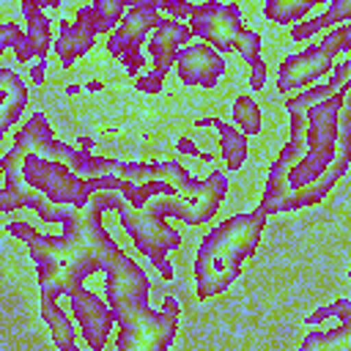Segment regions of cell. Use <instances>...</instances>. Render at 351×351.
Here are the masks:
<instances>
[{
  "label": "cell",
  "mask_w": 351,
  "mask_h": 351,
  "mask_svg": "<svg viewBox=\"0 0 351 351\" xmlns=\"http://www.w3.org/2000/svg\"><path fill=\"white\" fill-rule=\"evenodd\" d=\"M351 60H340L329 82L285 101L291 137L269 167L261 214L296 211L321 203L351 159Z\"/></svg>",
  "instance_id": "1"
},
{
  "label": "cell",
  "mask_w": 351,
  "mask_h": 351,
  "mask_svg": "<svg viewBox=\"0 0 351 351\" xmlns=\"http://www.w3.org/2000/svg\"><path fill=\"white\" fill-rule=\"evenodd\" d=\"M115 159L80 154L74 145L58 143L41 112L30 115L0 159L5 189L44 222H66L71 211L85 206L115 208Z\"/></svg>",
  "instance_id": "2"
},
{
  "label": "cell",
  "mask_w": 351,
  "mask_h": 351,
  "mask_svg": "<svg viewBox=\"0 0 351 351\" xmlns=\"http://www.w3.org/2000/svg\"><path fill=\"white\" fill-rule=\"evenodd\" d=\"M112 195L115 211H148L156 217H178L186 225H203L222 206L228 195V176L214 167L203 181H197L181 162H118Z\"/></svg>",
  "instance_id": "3"
},
{
  "label": "cell",
  "mask_w": 351,
  "mask_h": 351,
  "mask_svg": "<svg viewBox=\"0 0 351 351\" xmlns=\"http://www.w3.org/2000/svg\"><path fill=\"white\" fill-rule=\"evenodd\" d=\"M101 214L99 206H85L66 217L60 236H47L41 230L27 236L38 277V299L58 302L63 293L82 288L90 274L110 269L121 255L115 239L101 225Z\"/></svg>",
  "instance_id": "4"
},
{
  "label": "cell",
  "mask_w": 351,
  "mask_h": 351,
  "mask_svg": "<svg viewBox=\"0 0 351 351\" xmlns=\"http://www.w3.org/2000/svg\"><path fill=\"white\" fill-rule=\"evenodd\" d=\"M263 228H266V214L255 208L247 214L228 217L203 236L200 250L195 255L197 299H211L230 288V282L241 271V263L258 252Z\"/></svg>",
  "instance_id": "5"
},
{
  "label": "cell",
  "mask_w": 351,
  "mask_h": 351,
  "mask_svg": "<svg viewBox=\"0 0 351 351\" xmlns=\"http://www.w3.org/2000/svg\"><path fill=\"white\" fill-rule=\"evenodd\" d=\"M118 219H121V228L126 230V236L132 239L134 250L140 255H145L159 269V277L173 280L176 271L167 261V252L181 247V233L176 228H170L165 222V217H156V214H148V211L118 208Z\"/></svg>",
  "instance_id": "6"
},
{
  "label": "cell",
  "mask_w": 351,
  "mask_h": 351,
  "mask_svg": "<svg viewBox=\"0 0 351 351\" xmlns=\"http://www.w3.org/2000/svg\"><path fill=\"white\" fill-rule=\"evenodd\" d=\"M115 321L121 326L115 337L118 351H167L178 329L176 318H170L162 310L154 313L151 307L123 313Z\"/></svg>",
  "instance_id": "7"
},
{
  "label": "cell",
  "mask_w": 351,
  "mask_h": 351,
  "mask_svg": "<svg viewBox=\"0 0 351 351\" xmlns=\"http://www.w3.org/2000/svg\"><path fill=\"white\" fill-rule=\"evenodd\" d=\"M104 293H107V307L112 313V321L123 313L132 310H143L148 307V296H151V282L148 274L140 269L137 261H132V255H118L104 277Z\"/></svg>",
  "instance_id": "8"
},
{
  "label": "cell",
  "mask_w": 351,
  "mask_h": 351,
  "mask_svg": "<svg viewBox=\"0 0 351 351\" xmlns=\"http://www.w3.org/2000/svg\"><path fill=\"white\" fill-rule=\"evenodd\" d=\"M189 30L192 36H200L208 41L211 49H217L219 55L233 49V41H236V33L244 27L241 25V8L236 3L230 5H219L214 0L203 3L195 8V16L189 19Z\"/></svg>",
  "instance_id": "9"
},
{
  "label": "cell",
  "mask_w": 351,
  "mask_h": 351,
  "mask_svg": "<svg viewBox=\"0 0 351 351\" xmlns=\"http://www.w3.org/2000/svg\"><path fill=\"white\" fill-rule=\"evenodd\" d=\"M69 302H71V315L77 321V329H80L85 346L90 351H101L107 346L110 326H112V313H110L107 302L88 288L71 291Z\"/></svg>",
  "instance_id": "10"
},
{
  "label": "cell",
  "mask_w": 351,
  "mask_h": 351,
  "mask_svg": "<svg viewBox=\"0 0 351 351\" xmlns=\"http://www.w3.org/2000/svg\"><path fill=\"white\" fill-rule=\"evenodd\" d=\"M332 66H335L332 55L326 49H321L318 44L307 47L304 52L288 55L277 69V90L285 93V90H293V88H304V85L321 80L324 74H329Z\"/></svg>",
  "instance_id": "11"
},
{
  "label": "cell",
  "mask_w": 351,
  "mask_h": 351,
  "mask_svg": "<svg viewBox=\"0 0 351 351\" xmlns=\"http://www.w3.org/2000/svg\"><path fill=\"white\" fill-rule=\"evenodd\" d=\"M176 74L184 85L211 88L225 74V58L208 44H189L176 58Z\"/></svg>",
  "instance_id": "12"
},
{
  "label": "cell",
  "mask_w": 351,
  "mask_h": 351,
  "mask_svg": "<svg viewBox=\"0 0 351 351\" xmlns=\"http://www.w3.org/2000/svg\"><path fill=\"white\" fill-rule=\"evenodd\" d=\"M192 38V30L189 25H184L181 19H159V25L154 27V36L145 41V49L154 60V71L167 77V71L176 66V58H178V47L181 44H189Z\"/></svg>",
  "instance_id": "13"
},
{
  "label": "cell",
  "mask_w": 351,
  "mask_h": 351,
  "mask_svg": "<svg viewBox=\"0 0 351 351\" xmlns=\"http://www.w3.org/2000/svg\"><path fill=\"white\" fill-rule=\"evenodd\" d=\"M27 107V85L11 69H0V140L22 118Z\"/></svg>",
  "instance_id": "14"
},
{
  "label": "cell",
  "mask_w": 351,
  "mask_h": 351,
  "mask_svg": "<svg viewBox=\"0 0 351 351\" xmlns=\"http://www.w3.org/2000/svg\"><path fill=\"white\" fill-rule=\"evenodd\" d=\"M58 25H60V33H58V38H52V49L58 55V63L63 69H71L74 60H80L82 55L90 52L96 36L69 19H58Z\"/></svg>",
  "instance_id": "15"
},
{
  "label": "cell",
  "mask_w": 351,
  "mask_h": 351,
  "mask_svg": "<svg viewBox=\"0 0 351 351\" xmlns=\"http://www.w3.org/2000/svg\"><path fill=\"white\" fill-rule=\"evenodd\" d=\"M159 11H156V0H134V3H129V8H126V14H123V19H121V27H118V33L126 38V41H132V44H145V36L159 25Z\"/></svg>",
  "instance_id": "16"
},
{
  "label": "cell",
  "mask_w": 351,
  "mask_h": 351,
  "mask_svg": "<svg viewBox=\"0 0 351 351\" xmlns=\"http://www.w3.org/2000/svg\"><path fill=\"white\" fill-rule=\"evenodd\" d=\"M44 8H47V0H38V3L25 0L22 3V16L27 22V41L38 60H47V52L52 47V19L44 14Z\"/></svg>",
  "instance_id": "17"
},
{
  "label": "cell",
  "mask_w": 351,
  "mask_h": 351,
  "mask_svg": "<svg viewBox=\"0 0 351 351\" xmlns=\"http://www.w3.org/2000/svg\"><path fill=\"white\" fill-rule=\"evenodd\" d=\"M38 310H41V318L47 321V326H49V335H52V343L58 346V351H80L74 326H71L69 315L58 307V302L38 299Z\"/></svg>",
  "instance_id": "18"
},
{
  "label": "cell",
  "mask_w": 351,
  "mask_h": 351,
  "mask_svg": "<svg viewBox=\"0 0 351 351\" xmlns=\"http://www.w3.org/2000/svg\"><path fill=\"white\" fill-rule=\"evenodd\" d=\"M348 16H351V0H335L324 14L310 16L307 22H299V25L291 30V38H293V41H304V38H310L313 33H318V30H324V27H332L335 22H346Z\"/></svg>",
  "instance_id": "19"
},
{
  "label": "cell",
  "mask_w": 351,
  "mask_h": 351,
  "mask_svg": "<svg viewBox=\"0 0 351 351\" xmlns=\"http://www.w3.org/2000/svg\"><path fill=\"white\" fill-rule=\"evenodd\" d=\"M299 351H351V318L340 321L332 332H310Z\"/></svg>",
  "instance_id": "20"
},
{
  "label": "cell",
  "mask_w": 351,
  "mask_h": 351,
  "mask_svg": "<svg viewBox=\"0 0 351 351\" xmlns=\"http://www.w3.org/2000/svg\"><path fill=\"white\" fill-rule=\"evenodd\" d=\"M214 129L219 132L222 159H225L228 170H241V165L247 162V154H250V148H247V137H244L233 123H225V121H219Z\"/></svg>",
  "instance_id": "21"
},
{
  "label": "cell",
  "mask_w": 351,
  "mask_h": 351,
  "mask_svg": "<svg viewBox=\"0 0 351 351\" xmlns=\"http://www.w3.org/2000/svg\"><path fill=\"white\" fill-rule=\"evenodd\" d=\"M321 0H269L263 3V16L277 25H291L307 16L310 8H315Z\"/></svg>",
  "instance_id": "22"
},
{
  "label": "cell",
  "mask_w": 351,
  "mask_h": 351,
  "mask_svg": "<svg viewBox=\"0 0 351 351\" xmlns=\"http://www.w3.org/2000/svg\"><path fill=\"white\" fill-rule=\"evenodd\" d=\"M261 107L258 101L250 96V93H241L236 101H233V126L247 137V134H258L261 132Z\"/></svg>",
  "instance_id": "23"
},
{
  "label": "cell",
  "mask_w": 351,
  "mask_h": 351,
  "mask_svg": "<svg viewBox=\"0 0 351 351\" xmlns=\"http://www.w3.org/2000/svg\"><path fill=\"white\" fill-rule=\"evenodd\" d=\"M74 22H77L80 27L90 30L93 36H96V33H110V30H112V27L107 25V19H104L93 5H80L77 14H74Z\"/></svg>",
  "instance_id": "24"
},
{
  "label": "cell",
  "mask_w": 351,
  "mask_h": 351,
  "mask_svg": "<svg viewBox=\"0 0 351 351\" xmlns=\"http://www.w3.org/2000/svg\"><path fill=\"white\" fill-rule=\"evenodd\" d=\"M233 49L250 63L252 58H258V49H261V33H258V30H250V27H241V30L236 33Z\"/></svg>",
  "instance_id": "25"
},
{
  "label": "cell",
  "mask_w": 351,
  "mask_h": 351,
  "mask_svg": "<svg viewBox=\"0 0 351 351\" xmlns=\"http://www.w3.org/2000/svg\"><path fill=\"white\" fill-rule=\"evenodd\" d=\"M332 315H337L340 321L351 318V302H348V299H337V302H332L329 307H321V310H315L313 315H307L304 324H307V326H315V324H321L324 318H332Z\"/></svg>",
  "instance_id": "26"
},
{
  "label": "cell",
  "mask_w": 351,
  "mask_h": 351,
  "mask_svg": "<svg viewBox=\"0 0 351 351\" xmlns=\"http://www.w3.org/2000/svg\"><path fill=\"white\" fill-rule=\"evenodd\" d=\"M318 47H321V49H326L332 58H335V52H346V49L351 47V27H348V25H343V27H337V30L326 33V36L318 41Z\"/></svg>",
  "instance_id": "27"
},
{
  "label": "cell",
  "mask_w": 351,
  "mask_h": 351,
  "mask_svg": "<svg viewBox=\"0 0 351 351\" xmlns=\"http://www.w3.org/2000/svg\"><path fill=\"white\" fill-rule=\"evenodd\" d=\"M266 77H269L266 60H263L261 55L252 58V60H250V85H252V90H263V88H266Z\"/></svg>",
  "instance_id": "28"
},
{
  "label": "cell",
  "mask_w": 351,
  "mask_h": 351,
  "mask_svg": "<svg viewBox=\"0 0 351 351\" xmlns=\"http://www.w3.org/2000/svg\"><path fill=\"white\" fill-rule=\"evenodd\" d=\"M159 8L170 11L173 19H178V16H189V19H192L197 5H189V3H173V0H156V11H159Z\"/></svg>",
  "instance_id": "29"
},
{
  "label": "cell",
  "mask_w": 351,
  "mask_h": 351,
  "mask_svg": "<svg viewBox=\"0 0 351 351\" xmlns=\"http://www.w3.org/2000/svg\"><path fill=\"white\" fill-rule=\"evenodd\" d=\"M162 85H165V77L156 74V71H151V74H145V77H137V82H134V88H137L140 93H159Z\"/></svg>",
  "instance_id": "30"
},
{
  "label": "cell",
  "mask_w": 351,
  "mask_h": 351,
  "mask_svg": "<svg viewBox=\"0 0 351 351\" xmlns=\"http://www.w3.org/2000/svg\"><path fill=\"white\" fill-rule=\"evenodd\" d=\"M14 58L19 60V63H27L30 58H36L33 55V47H30V41H27V33H19L16 38H14Z\"/></svg>",
  "instance_id": "31"
},
{
  "label": "cell",
  "mask_w": 351,
  "mask_h": 351,
  "mask_svg": "<svg viewBox=\"0 0 351 351\" xmlns=\"http://www.w3.org/2000/svg\"><path fill=\"white\" fill-rule=\"evenodd\" d=\"M176 148L181 151V154H189V156H195V159H200V162H211L214 156L211 154H206V151H200L189 137H178V143H176Z\"/></svg>",
  "instance_id": "32"
},
{
  "label": "cell",
  "mask_w": 351,
  "mask_h": 351,
  "mask_svg": "<svg viewBox=\"0 0 351 351\" xmlns=\"http://www.w3.org/2000/svg\"><path fill=\"white\" fill-rule=\"evenodd\" d=\"M19 33H22V30H19L16 22H5V25H0V58H3V52L14 44V38H16Z\"/></svg>",
  "instance_id": "33"
},
{
  "label": "cell",
  "mask_w": 351,
  "mask_h": 351,
  "mask_svg": "<svg viewBox=\"0 0 351 351\" xmlns=\"http://www.w3.org/2000/svg\"><path fill=\"white\" fill-rule=\"evenodd\" d=\"M16 208H25V200H19L14 192H8L5 186H0V214L16 211Z\"/></svg>",
  "instance_id": "34"
},
{
  "label": "cell",
  "mask_w": 351,
  "mask_h": 351,
  "mask_svg": "<svg viewBox=\"0 0 351 351\" xmlns=\"http://www.w3.org/2000/svg\"><path fill=\"white\" fill-rule=\"evenodd\" d=\"M121 63H123V69H126L129 77H137L140 69L145 66V58H143V52H129V55L121 58Z\"/></svg>",
  "instance_id": "35"
},
{
  "label": "cell",
  "mask_w": 351,
  "mask_h": 351,
  "mask_svg": "<svg viewBox=\"0 0 351 351\" xmlns=\"http://www.w3.org/2000/svg\"><path fill=\"white\" fill-rule=\"evenodd\" d=\"M44 77H47V60H36V63L30 66V82H33V85H41Z\"/></svg>",
  "instance_id": "36"
},
{
  "label": "cell",
  "mask_w": 351,
  "mask_h": 351,
  "mask_svg": "<svg viewBox=\"0 0 351 351\" xmlns=\"http://www.w3.org/2000/svg\"><path fill=\"white\" fill-rule=\"evenodd\" d=\"M90 148H93V137L82 134V137L77 140V151H80V154H90Z\"/></svg>",
  "instance_id": "37"
},
{
  "label": "cell",
  "mask_w": 351,
  "mask_h": 351,
  "mask_svg": "<svg viewBox=\"0 0 351 351\" xmlns=\"http://www.w3.org/2000/svg\"><path fill=\"white\" fill-rule=\"evenodd\" d=\"M80 90H82V85H80V82H69V85H66V93H71V96H77Z\"/></svg>",
  "instance_id": "38"
},
{
  "label": "cell",
  "mask_w": 351,
  "mask_h": 351,
  "mask_svg": "<svg viewBox=\"0 0 351 351\" xmlns=\"http://www.w3.org/2000/svg\"><path fill=\"white\" fill-rule=\"evenodd\" d=\"M85 88H88V90H101V88H104V82H101V80H90Z\"/></svg>",
  "instance_id": "39"
}]
</instances>
